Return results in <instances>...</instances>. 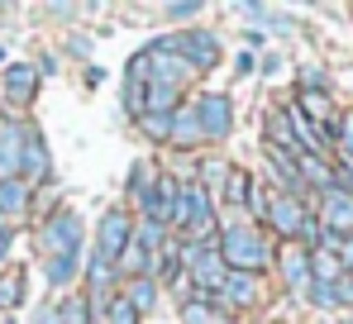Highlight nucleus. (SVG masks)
Returning <instances> with one entry per match:
<instances>
[{
  "label": "nucleus",
  "mask_w": 353,
  "mask_h": 324,
  "mask_svg": "<svg viewBox=\"0 0 353 324\" xmlns=\"http://www.w3.org/2000/svg\"><path fill=\"white\" fill-rule=\"evenodd\" d=\"M220 263H230V272H248V276H258V272L272 263V248H268V239H263L258 229H248V224H230L225 239H220Z\"/></svg>",
  "instance_id": "f257e3e1"
},
{
  "label": "nucleus",
  "mask_w": 353,
  "mask_h": 324,
  "mask_svg": "<svg viewBox=\"0 0 353 324\" xmlns=\"http://www.w3.org/2000/svg\"><path fill=\"white\" fill-rule=\"evenodd\" d=\"M172 224L181 234L210 239V191L201 181H181L176 186V205H172Z\"/></svg>",
  "instance_id": "f03ea898"
},
{
  "label": "nucleus",
  "mask_w": 353,
  "mask_h": 324,
  "mask_svg": "<svg viewBox=\"0 0 353 324\" xmlns=\"http://www.w3.org/2000/svg\"><path fill=\"white\" fill-rule=\"evenodd\" d=\"M81 248V215L77 210H53L39 229V253L58 258V253H77Z\"/></svg>",
  "instance_id": "7ed1b4c3"
},
{
  "label": "nucleus",
  "mask_w": 353,
  "mask_h": 324,
  "mask_svg": "<svg viewBox=\"0 0 353 324\" xmlns=\"http://www.w3.org/2000/svg\"><path fill=\"white\" fill-rule=\"evenodd\" d=\"M163 48L176 53L186 67H215V62H220V39H215V34H205V29L172 34V39H163Z\"/></svg>",
  "instance_id": "20e7f679"
},
{
  "label": "nucleus",
  "mask_w": 353,
  "mask_h": 324,
  "mask_svg": "<svg viewBox=\"0 0 353 324\" xmlns=\"http://www.w3.org/2000/svg\"><path fill=\"white\" fill-rule=\"evenodd\" d=\"M129 239H134V219L124 215V210H105V215H101V229H96V253H91V258L119 263L124 248H129Z\"/></svg>",
  "instance_id": "39448f33"
},
{
  "label": "nucleus",
  "mask_w": 353,
  "mask_h": 324,
  "mask_svg": "<svg viewBox=\"0 0 353 324\" xmlns=\"http://www.w3.org/2000/svg\"><path fill=\"white\" fill-rule=\"evenodd\" d=\"M268 224H272V229H277V234H282V239H301V224H305V219H310V210H305V205H301V196H282V191H277V196H268Z\"/></svg>",
  "instance_id": "423d86ee"
},
{
  "label": "nucleus",
  "mask_w": 353,
  "mask_h": 324,
  "mask_svg": "<svg viewBox=\"0 0 353 324\" xmlns=\"http://www.w3.org/2000/svg\"><path fill=\"white\" fill-rule=\"evenodd\" d=\"M320 229L330 234V239H349L353 234V201L339 191V186H330L325 196H320Z\"/></svg>",
  "instance_id": "0eeeda50"
},
{
  "label": "nucleus",
  "mask_w": 353,
  "mask_h": 324,
  "mask_svg": "<svg viewBox=\"0 0 353 324\" xmlns=\"http://www.w3.org/2000/svg\"><path fill=\"white\" fill-rule=\"evenodd\" d=\"M196 119H201V139H225L230 134V124H234V105H230V96H201L196 101Z\"/></svg>",
  "instance_id": "6e6552de"
},
{
  "label": "nucleus",
  "mask_w": 353,
  "mask_h": 324,
  "mask_svg": "<svg viewBox=\"0 0 353 324\" xmlns=\"http://www.w3.org/2000/svg\"><path fill=\"white\" fill-rule=\"evenodd\" d=\"M0 91H5V101L29 105V101H34V91H39V67H34V62H10V67H5V77H0Z\"/></svg>",
  "instance_id": "1a4fd4ad"
},
{
  "label": "nucleus",
  "mask_w": 353,
  "mask_h": 324,
  "mask_svg": "<svg viewBox=\"0 0 353 324\" xmlns=\"http://www.w3.org/2000/svg\"><path fill=\"white\" fill-rule=\"evenodd\" d=\"M210 301H220V310H243V305H253L258 301V276H248V272H225V281L215 286V296Z\"/></svg>",
  "instance_id": "9d476101"
},
{
  "label": "nucleus",
  "mask_w": 353,
  "mask_h": 324,
  "mask_svg": "<svg viewBox=\"0 0 353 324\" xmlns=\"http://www.w3.org/2000/svg\"><path fill=\"white\" fill-rule=\"evenodd\" d=\"M277 267H282V281H287V291H296V296H305V291H310V248H301V243H287V248L277 253Z\"/></svg>",
  "instance_id": "9b49d317"
},
{
  "label": "nucleus",
  "mask_w": 353,
  "mask_h": 324,
  "mask_svg": "<svg viewBox=\"0 0 353 324\" xmlns=\"http://www.w3.org/2000/svg\"><path fill=\"white\" fill-rule=\"evenodd\" d=\"M48 172V148L39 129H24V148H19V181H43Z\"/></svg>",
  "instance_id": "f8f14e48"
},
{
  "label": "nucleus",
  "mask_w": 353,
  "mask_h": 324,
  "mask_svg": "<svg viewBox=\"0 0 353 324\" xmlns=\"http://www.w3.org/2000/svg\"><path fill=\"white\" fill-rule=\"evenodd\" d=\"M296 172H301V186H315L320 196L334 186V167L320 158V153H296Z\"/></svg>",
  "instance_id": "ddd939ff"
},
{
  "label": "nucleus",
  "mask_w": 353,
  "mask_h": 324,
  "mask_svg": "<svg viewBox=\"0 0 353 324\" xmlns=\"http://www.w3.org/2000/svg\"><path fill=\"white\" fill-rule=\"evenodd\" d=\"M19 148H24V129L19 124H0V181L19 176Z\"/></svg>",
  "instance_id": "4468645a"
},
{
  "label": "nucleus",
  "mask_w": 353,
  "mask_h": 324,
  "mask_svg": "<svg viewBox=\"0 0 353 324\" xmlns=\"http://www.w3.org/2000/svg\"><path fill=\"white\" fill-rule=\"evenodd\" d=\"M168 143H176V148L201 143V119H196V105H176L172 110V134H168Z\"/></svg>",
  "instance_id": "2eb2a0df"
},
{
  "label": "nucleus",
  "mask_w": 353,
  "mask_h": 324,
  "mask_svg": "<svg viewBox=\"0 0 353 324\" xmlns=\"http://www.w3.org/2000/svg\"><path fill=\"white\" fill-rule=\"evenodd\" d=\"M181 324H230V310H220L215 301L196 296V301L181 305Z\"/></svg>",
  "instance_id": "dca6fc26"
},
{
  "label": "nucleus",
  "mask_w": 353,
  "mask_h": 324,
  "mask_svg": "<svg viewBox=\"0 0 353 324\" xmlns=\"http://www.w3.org/2000/svg\"><path fill=\"white\" fill-rule=\"evenodd\" d=\"M77 267H81V248H77V253H58V258H43V276H48L53 286H67V281L77 276Z\"/></svg>",
  "instance_id": "f3484780"
},
{
  "label": "nucleus",
  "mask_w": 353,
  "mask_h": 324,
  "mask_svg": "<svg viewBox=\"0 0 353 324\" xmlns=\"http://www.w3.org/2000/svg\"><path fill=\"white\" fill-rule=\"evenodd\" d=\"M24 205H29V186H24L19 176L0 181V219L5 215H24Z\"/></svg>",
  "instance_id": "a211bd4d"
},
{
  "label": "nucleus",
  "mask_w": 353,
  "mask_h": 324,
  "mask_svg": "<svg viewBox=\"0 0 353 324\" xmlns=\"http://www.w3.org/2000/svg\"><path fill=\"white\" fill-rule=\"evenodd\" d=\"M124 301L134 305V315L153 310V305H158V281H153V276H134V286L124 291Z\"/></svg>",
  "instance_id": "6ab92c4d"
},
{
  "label": "nucleus",
  "mask_w": 353,
  "mask_h": 324,
  "mask_svg": "<svg viewBox=\"0 0 353 324\" xmlns=\"http://www.w3.org/2000/svg\"><path fill=\"white\" fill-rule=\"evenodd\" d=\"M248 196H253V181H248V172L230 167V176H225V201H230L234 210H243V205H248Z\"/></svg>",
  "instance_id": "aec40b11"
},
{
  "label": "nucleus",
  "mask_w": 353,
  "mask_h": 324,
  "mask_svg": "<svg viewBox=\"0 0 353 324\" xmlns=\"http://www.w3.org/2000/svg\"><path fill=\"white\" fill-rule=\"evenodd\" d=\"M24 301V272H0V310H14Z\"/></svg>",
  "instance_id": "412c9836"
},
{
  "label": "nucleus",
  "mask_w": 353,
  "mask_h": 324,
  "mask_svg": "<svg viewBox=\"0 0 353 324\" xmlns=\"http://www.w3.org/2000/svg\"><path fill=\"white\" fill-rule=\"evenodd\" d=\"M58 324H91V305H86V296L77 291V296H67L58 305Z\"/></svg>",
  "instance_id": "4be33fe9"
},
{
  "label": "nucleus",
  "mask_w": 353,
  "mask_h": 324,
  "mask_svg": "<svg viewBox=\"0 0 353 324\" xmlns=\"http://www.w3.org/2000/svg\"><path fill=\"white\" fill-rule=\"evenodd\" d=\"M334 143H339V158H353V110L334 119Z\"/></svg>",
  "instance_id": "5701e85b"
},
{
  "label": "nucleus",
  "mask_w": 353,
  "mask_h": 324,
  "mask_svg": "<svg viewBox=\"0 0 353 324\" xmlns=\"http://www.w3.org/2000/svg\"><path fill=\"white\" fill-rule=\"evenodd\" d=\"M139 124H143L148 139H168L172 134V114H139Z\"/></svg>",
  "instance_id": "b1692460"
},
{
  "label": "nucleus",
  "mask_w": 353,
  "mask_h": 324,
  "mask_svg": "<svg viewBox=\"0 0 353 324\" xmlns=\"http://www.w3.org/2000/svg\"><path fill=\"white\" fill-rule=\"evenodd\" d=\"M143 91H148V86H143L139 77H129V86H124V110H129L134 119L143 114Z\"/></svg>",
  "instance_id": "393cba45"
},
{
  "label": "nucleus",
  "mask_w": 353,
  "mask_h": 324,
  "mask_svg": "<svg viewBox=\"0 0 353 324\" xmlns=\"http://www.w3.org/2000/svg\"><path fill=\"white\" fill-rule=\"evenodd\" d=\"M105 324H139V315H134V305L124 296H110V320Z\"/></svg>",
  "instance_id": "a878e982"
},
{
  "label": "nucleus",
  "mask_w": 353,
  "mask_h": 324,
  "mask_svg": "<svg viewBox=\"0 0 353 324\" xmlns=\"http://www.w3.org/2000/svg\"><path fill=\"white\" fill-rule=\"evenodd\" d=\"M225 176H230V167H225V162H205L201 186H205V191H225Z\"/></svg>",
  "instance_id": "bb28decb"
},
{
  "label": "nucleus",
  "mask_w": 353,
  "mask_h": 324,
  "mask_svg": "<svg viewBox=\"0 0 353 324\" xmlns=\"http://www.w3.org/2000/svg\"><path fill=\"white\" fill-rule=\"evenodd\" d=\"M330 248H334L339 267H344V276H349V272H353V234H349V239H330Z\"/></svg>",
  "instance_id": "cd10ccee"
},
{
  "label": "nucleus",
  "mask_w": 353,
  "mask_h": 324,
  "mask_svg": "<svg viewBox=\"0 0 353 324\" xmlns=\"http://www.w3.org/2000/svg\"><path fill=\"white\" fill-rule=\"evenodd\" d=\"M334 186L353 201V158H339V167H334Z\"/></svg>",
  "instance_id": "c85d7f7f"
},
{
  "label": "nucleus",
  "mask_w": 353,
  "mask_h": 324,
  "mask_svg": "<svg viewBox=\"0 0 353 324\" xmlns=\"http://www.w3.org/2000/svg\"><path fill=\"white\" fill-rule=\"evenodd\" d=\"M168 14H172V19H191V14H201V5L181 0V5H168Z\"/></svg>",
  "instance_id": "c756f323"
},
{
  "label": "nucleus",
  "mask_w": 353,
  "mask_h": 324,
  "mask_svg": "<svg viewBox=\"0 0 353 324\" xmlns=\"http://www.w3.org/2000/svg\"><path fill=\"white\" fill-rule=\"evenodd\" d=\"M253 72V53H239L234 57V77H248Z\"/></svg>",
  "instance_id": "7c9ffc66"
},
{
  "label": "nucleus",
  "mask_w": 353,
  "mask_h": 324,
  "mask_svg": "<svg viewBox=\"0 0 353 324\" xmlns=\"http://www.w3.org/2000/svg\"><path fill=\"white\" fill-rule=\"evenodd\" d=\"M34 324H58V305H43V310L34 315Z\"/></svg>",
  "instance_id": "2f4dec72"
},
{
  "label": "nucleus",
  "mask_w": 353,
  "mask_h": 324,
  "mask_svg": "<svg viewBox=\"0 0 353 324\" xmlns=\"http://www.w3.org/2000/svg\"><path fill=\"white\" fill-rule=\"evenodd\" d=\"M0 243H10V224L5 219H0Z\"/></svg>",
  "instance_id": "473e14b6"
}]
</instances>
